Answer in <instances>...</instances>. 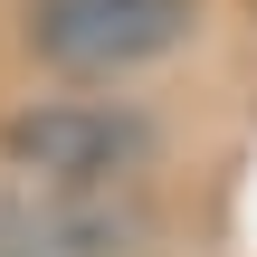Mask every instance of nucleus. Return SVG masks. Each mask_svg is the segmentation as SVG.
<instances>
[{"mask_svg":"<svg viewBox=\"0 0 257 257\" xmlns=\"http://www.w3.org/2000/svg\"><path fill=\"white\" fill-rule=\"evenodd\" d=\"M200 29V0H38L29 10V48L57 76H134L153 57H172Z\"/></svg>","mask_w":257,"mask_h":257,"instance_id":"f03ea898","label":"nucleus"},{"mask_svg":"<svg viewBox=\"0 0 257 257\" xmlns=\"http://www.w3.org/2000/svg\"><path fill=\"white\" fill-rule=\"evenodd\" d=\"M0 162L10 181H38V191H134L153 162V114L114 95H48L0 124Z\"/></svg>","mask_w":257,"mask_h":257,"instance_id":"f257e3e1","label":"nucleus"},{"mask_svg":"<svg viewBox=\"0 0 257 257\" xmlns=\"http://www.w3.org/2000/svg\"><path fill=\"white\" fill-rule=\"evenodd\" d=\"M153 210L143 191H0V257H143Z\"/></svg>","mask_w":257,"mask_h":257,"instance_id":"7ed1b4c3","label":"nucleus"}]
</instances>
